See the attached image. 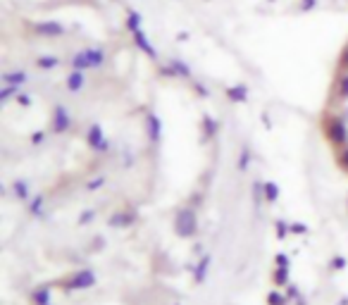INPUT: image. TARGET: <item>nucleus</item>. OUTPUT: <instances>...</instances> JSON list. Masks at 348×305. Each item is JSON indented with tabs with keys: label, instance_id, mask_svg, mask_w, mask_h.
I'll use <instances>...</instances> for the list:
<instances>
[{
	"label": "nucleus",
	"instance_id": "f257e3e1",
	"mask_svg": "<svg viewBox=\"0 0 348 305\" xmlns=\"http://www.w3.org/2000/svg\"><path fill=\"white\" fill-rule=\"evenodd\" d=\"M322 132H324L327 141L336 150L348 146V122L341 115H327V117H322Z\"/></svg>",
	"mask_w": 348,
	"mask_h": 305
},
{
	"label": "nucleus",
	"instance_id": "f03ea898",
	"mask_svg": "<svg viewBox=\"0 0 348 305\" xmlns=\"http://www.w3.org/2000/svg\"><path fill=\"white\" fill-rule=\"evenodd\" d=\"M172 227H174V234L179 238H193L198 234V215H195V208L191 205H184L174 212V220H172Z\"/></svg>",
	"mask_w": 348,
	"mask_h": 305
},
{
	"label": "nucleus",
	"instance_id": "7ed1b4c3",
	"mask_svg": "<svg viewBox=\"0 0 348 305\" xmlns=\"http://www.w3.org/2000/svg\"><path fill=\"white\" fill-rule=\"evenodd\" d=\"M96 281L98 279L93 270H77V272H72L67 279H62L60 286H62L64 291H86V289H93Z\"/></svg>",
	"mask_w": 348,
	"mask_h": 305
},
{
	"label": "nucleus",
	"instance_id": "20e7f679",
	"mask_svg": "<svg viewBox=\"0 0 348 305\" xmlns=\"http://www.w3.org/2000/svg\"><path fill=\"white\" fill-rule=\"evenodd\" d=\"M72 124H74L72 112L67 110L62 103L53 105V110H50V134H55V136H64V134L72 129Z\"/></svg>",
	"mask_w": 348,
	"mask_h": 305
},
{
	"label": "nucleus",
	"instance_id": "39448f33",
	"mask_svg": "<svg viewBox=\"0 0 348 305\" xmlns=\"http://www.w3.org/2000/svg\"><path fill=\"white\" fill-rule=\"evenodd\" d=\"M86 146H89L93 152H107L110 150V139L105 136L103 124L93 122V124L86 129Z\"/></svg>",
	"mask_w": 348,
	"mask_h": 305
},
{
	"label": "nucleus",
	"instance_id": "423d86ee",
	"mask_svg": "<svg viewBox=\"0 0 348 305\" xmlns=\"http://www.w3.org/2000/svg\"><path fill=\"white\" fill-rule=\"evenodd\" d=\"M34 34L43 36V38H57V36L64 34V24L57 19H48V21H36L34 24Z\"/></svg>",
	"mask_w": 348,
	"mask_h": 305
},
{
	"label": "nucleus",
	"instance_id": "0eeeda50",
	"mask_svg": "<svg viewBox=\"0 0 348 305\" xmlns=\"http://www.w3.org/2000/svg\"><path fill=\"white\" fill-rule=\"evenodd\" d=\"M132 36H134V46H136L141 53H146V55L155 62V60H158V50H155L153 43L148 41V36H146V31H143V27H141V29H134Z\"/></svg>",
	"mask_w": 348,
	"mask_h": 305
},
{
	"label": "nucleus",
	"instance_id": "6e6552de",
	"mask_svg": "<svg viewBox=\"0 0 348 305\" xmlns=\"http://www.w3.org/2000/svg\"><path fill=\"white\" fill-rule=\"evenodd\" d=\"M146 139L150 143H160L162 141V119L155 112H148L146 115Z\"/></svg>",
	"mask_w": 348,
	"mask_h": 305
},
{
	"label": "nucleus",
	"instance_id": "1a4fd4ad",
	"mask_svg": "<svg viewBox=\"0 0 348 305\" xmlns=\"http://www.w3.org/2000/svg\"><path fill=\"white\" fill-rule=\"evenodd\" d=\"M162 74L167 76H179V79H188V81H193V74H191V67H188L184 60H179V57H172L167 62V67L162 70Z\"/></svg>",
	"mask_w": 348,
	"mask_h": 305
},
{
	"label": "nucleus",
	"instance_id": "9d476101",
	"mask_svg": "<svg viewBox=\"0 0 348 305\" xmlns=\"http://www.w3.org/2000/svg\"><path fill=\"white\" fill-rule=\"evenodd\" d=\"M210 265H212V255H210V253H203V255L198 257V263L191 267L195 284H205V279H208V274H210Z\"/></svg>",
	"mask_w": 348,
	"mask_h": 305
},
{
	"label": "nucleus",
	"instance_id": "9b49d317",
	"mask_svg": "<svg viewBox=\"0 0 348 305\" xmlns=\"http://www.w3.org/2000/svg\"><path fill=\"white\" fill-rule=\"evenodd\" d=\"M10 193L17 198V201H21V203H29L31 198H34V193H31V186H29V181L27 179H14L12 184H10Z\"/></svg>",
	"mask_w": 348,
	"mask_h": 305
},
{
	"label": "nucleus",
	"instance_id": "f8f14e48",
	"mask_svg": "<svg viewBox=\"0 0 348 305\" xmlns=\"http://www.w3.org/2000/svg\"><path fill=\"white\" fill-rule=\"evenodd\" d=\"M84 55H86V62H89L91 70H100V67L105 64V60H107L103 46H96V48H86Z\"/></svg>",
	"mask_w": 348,
	"mask_h": 305
},
{
	"label": "nucleus",
	"instance_id": "ddd939ff",
	"mask_svg": "<svg viewBox=\"0 0 348 305\" xmlns=\"http://www.w3.org/2000/svg\"><path fill=\"white\" fill-rule=\"evenodd\" d=\"M3 83H7V86H14V89H19L21 86H27L29 83V74L24 70H12V72H3Z\"/></svg>",
	"mask_w": 348,
	"mask_h": 305
},
{
	"label": "nucleus",
	"instance_id": "4468645a",
	"mask_svg": "<svg viewBox=\"0 0 348 305\" xmlns=\"http://www.w3.org/2000/svg\"><path fill=\"white\" fill-rule=\"evenodd\" d=\"M136 222V212H132V210H122V212H115V215L107 220V224L115 229H126L132 227V224Z\"/></svg>",
	"mask_w": 348,
	"mask_h": 305
},
{
	"label": "nucleus",
	"instance_id": "2eb2a0df",
	"mask_svg": "<svg viewBox=\"0 0 348 305\" xmlns=\"http://www.w3.org/2000/svg\"><path fill=\"white\" fill-rule=\"evenodd\" d=\"M27 212L34 217V220H43V217H46V195L36 193L34 198L27 203Z\"/></svg>",
	"mask_w": 348,
	"mask_h": 305
},
{
	"label": "nucleus",
	"instance_id": "dca6fc26",
	"mask_svg": "<svg viewBox=\"0 0 348 305\" xmlns=\"http://www.w3.org/2000/svg\"><path fill=\"white\" fill-rule=\"evenodd\" d=\"M84 86H86V72L72 70L70 76H67V91L70 93H79V91H84Z\"/></svg>",
	"mask_w": 348,
	"mask_h": 305
},
{
	"label": "nucleus",
	"instance_id": "f3484780",
	"mask_svg": "<svg viewBox=\"0 0 348 305\" xmlns=\"http://www.w3.org/2000/svg\"><path fill=\"white\" fill-rule=\"evenodd\" d=\"M203 141H212L220 134V122H217L212 115H205L203 117Z\"/></svg>",
	"mask_w": 348,
	"mask_h": 305
},
{
	"label": "nucleus",
	"instance_id": "a211bd4d",
	"mask_svg": "<svg viewBox=\"0 0 348 305\" xmlns=\"http://www.w3.org/2000/svg\"><path fill=\"white\" fill-rule=\"evenodd\" d=\"M224 93H227V98H229L231 103H246L248 100V86L246 83H234Z\"/></svg>",
	"mask_w": 348,
	"mask_h": 305
},
{
	"label": "nucleus",
	"instance_id": "6ab92c4d",
	"mask_svg": "<svg viewBox=\"0 0 348 305\" xmlns=\"http://www.w3.org/2000/svg\"><path fill=\"white\" fill-rule=\"evenodd\" d=\"M334 96L346 103L348 100V72H339L336 74V81H334Z\"/></svg>",
	"mask_w": 348,
	"mask_h": 305
},
{
	"label": "nucleus",
	"instance_id": "aec40b11",
	"mask_svg": "<svg viewBox=\"0 0 348 305\" xmlns=\"http://www.w3.org/2000/svg\"><path fill=\"white\" fill-rule=\"evenodd\" d=\"M31 300H34V305H53L50 286H36L34 291H31Z\"/></svg>",
	"mask_w": 348,
	"mask_h": 305
},
{
	"label": "nucleus",
	"instance_id": "412c9836",
	"mask_svg": "<svg viewBox=\"0 0 348 305\" xmlns=\"http://www.w3.org/2000/svg\"><path fill=\"white\" fill-rule=\"evenodd\" d=\"M60 62H62V60H60L57 55H38L34 64L41 72H50V70H57V67H60Z\"/></svg>",
	"mask_w": 348,
	"mask_h": 305
},
{
	"label": "nucleus",
	"instance_id": "4be33fe9",
	"mask_svg": "<svg viewBox=\"0 0 348 305\" xmlns=\"http://www.w3.org/2000/svg\"><path fill=\"white\" fill-rule=\"evenodd\" d=\"M263 191H265V203H277L279 201V193H281V188H279L277 181H263Z\"/></svg>",
	"mask_w": 348,
	"mask_h": 305
},
{
	"label": "nucleus",
	"instance_id": "5701e85b",
	"mask_svg": "<svg viewBox=\"0 0 348 305\" xmlns=\"http://www.w3.org/2000/svg\"><path fill=\"white\" fill-rule=\"evenodd\" d=\"M289 281H291V274H289V267H277V270L272 272V284L274 286H279V289H281V286H289Z\"/></svg>",
	"mask_w": 348,
	"mask_h": 305
},
{
	"label": "nucleus",
	"instance_id": "b1692460",
	"mask_svg": "<svg viewBox=\"0 0 348 305\" xmlns=\"http://www.w3.org/2000/svg\"><path fill=\"white\" fill-rule=\"evenodd\" d=\"M251 162H253V150L244 143V146H241V150H238V172H248Z\"/></svg>",
	"mask_w": 348,
	"mask_h": 305
},
{
	"label": "nucleus",
	"instance_id": "393cba45",
	"mask_svg": "<svg viewBox=\"0 0 348 305\" xmlns=\"http://www.w3.org/2000/svg\"><path fill=\"white\" fill-rule=\"evenodd\" d=\"M70 64H72V70H79V72H86V70H91V67H89V62H86L84 50H79V53H74V55H72V60H70Z\"/></svg>",
	"mask_w": 348,
	"mask_h": 305
},
{
	"label": "nucleus",
	"instance_id": "a878e982",
	"mask_svg": "<svg viewBox=\"0 0 348 305\" xmlns=\"http://www.w3.org/2000/svg\"><path fill=\"white\" fill-rule=\"evenodd\" d=\"M17 93H19V89H14V86H7V83H3V89H0V105L5 107L12 98H17Z\"/></svg>",
	"mask_w": 348,
	"mask_h": 305
},
{
	"label": "nucleus",
	"instance_id": "bb28decb",
	"mask_svg": "<svg viewBox=\"0 0 348 305\" xmlns=\"http://www.w3.org/2000/svg\"><path fill=\"white\" fill-rule=\"evenodd\" d=\"M265 203V191H263V181H253V205L260 208Z\"/></svg>",
	"mask_w": 348,
	"mask_h": 305
},
{
	"label": "nucleus",
	"instance_id": "cd10ccee",
	"mask_svg": "<svg viewBox=\"0 0 348 305\" xmlns=\"http://www.w3.org/2000/svg\"><path fill=\"white\" fill-rule=\"evenodd\" d=\"M267 305H289V298L281 291H270L267 293Z\"/></svg>",
	"mask_w": 348,
	"mask_h": 305
},
{
	"label": "nucleus",
	"instance_id": "c85d7f7f",
	"mask_svg": "<svg viewBox=\"0 0 348 305\" xmlns=\"http://www.w3.org/2000/svg\"><path fill=\"white\" fill-rule=\"evenodd\" d=\"M141 24H143V19H141V14L139 12H129L126 14V29H129V31H134V29H141Z\"/></svg>",
	"mask_w": 348,
	"mask_h": 305
},
{
	"label": "nucleus",
	"instance_id": "c756f323",
	"mask_svg": "<svg viewBox=\"0 0 348 305\" xmlns=\"http://www.w3.org/2000/svg\"><path fill=\"white\" fill-rule=\"evenodd\" d=\"M336 165L341 167L343 172H348V146L336 150Z\"/></svg>",
	"mask_w": 348,
	"mask_h": 305
},
{
	"label": "nucleus",
	"instance_id": "7c9ffc66",
	"mask_svg": "<svg viewBox=\"0 0 348 305\" xmlns=\"http://www.w3.org/2000/svg\"><path fill=\"white\" fill-rule=\"evenodd\" d=\"M93 220H96V210H84V212H81V217L77 220V224H79V227H86V224H91Z\"/></svg>",
	"mask_w": 348,
	"mask_h": 305
},
{
	"label": "nucleus",
	"instance_id": "2f4dec72",
	"mask_svg": "<svg viewBox=\"0 0 348 305\" xmlns=\"http://www.w3.org/2000/svg\"><path fill=\"white\" fill-rule=\"evenodd\" d=\"M14 103L17 105H21V107H31V105H34V100H31V96H29V93H17V98H14Z\"/></svg>",
	"mask_w": 348,
	"mask_h": 305
},
{
	"label": "nucleus",
	"instance_id": "473e14b6",
	"mask_svg": "<svg viewBox=\"0 0 348 305\" xmlns=\"http://www.w3.org/2000/svg\"><path fill=\"white\" fill-rule=\"evenodd\" d=\"M286 298H289V303L291 300H300V289L296 284H289L286 286Z\"/></svg>",
	"mask_w": 348,
	"mask_h": 305
},
{
	"label": "nucleus",
	"instance_id": "72a5a7b5",
	"mask_svg": "<svg viewBox=\"0 0 348 305\" xmlns=\"http://www.w3.org/2000/svg\"><path fill=\"white\" fill-rule=\"evenodd\" d=\"M329 267H332V272H341L343 267H346V257H343V255H334V257H332V265H329Z\"/></svg>",
	"mask_w": 348,
	"mask_h": 305
},
{
	"label": "nucleus",
	"instance_id": "f704fd0d",
	"mask_svg": "<svg viewBox=\"0 0 348 305\" xmlns=\"http://www.w3.org/2000/svg\"><path fill=\"white\" fill-rule=\"evenodd\" d=\"M105 181H107V179H105L103 174H100V177H96V179H91L89 184H86V188H89V191H98V188L105 186Z\"/></svg>",
	"mask_w": 348,
	"mask_h": 305
},
{
	"label": "nucleus",
	"instance_id": "c9c22d12",
	"mask_svg": "<svg viewBox=\"0 0 348 305\" xmlns=\"http://www.w3.org/2000/svg\"><path fill=\"white\" fill-rule=\"evenodd\" d=\"M291 234V224H286L284 220H279L277 222V236L279 238H284V236H289Z\"/></svg>",
	"mask_w": 348,
	"mask_h": 305
},
{
	"label": "nucleus",
	"instance_id": "e433bc0d",
	"mask_svg": "<svg viewBox=\"0 0 348 305\" xmlns=\"http://www.w3.org/2000/svg\"><path fill=\"white\" fill-rule=\"evenodd\" d=\"M339 72H348V46L341 50V55H339Z\"/></svg>",
	"mask_w": 348,
	"mask_h": 305
},
{
	"label": "nucleus",
	"instance_id": "4c0bfd02",
	"mask_svg": "<svg viewBox=\"0 0 348 305\" xmlns=\"http://www.w3.org/2000/svg\"><path fill=\"white\" fill-rule=\"evenodd\" d=\"M31 143H34V146H43V143H46V132H34L31 134Z\"/></svg>",
	"mask_w": 348,
	"mask_h": 305
},
{
	"label": "nucleus",
	"instance_id": "58836bf2",
	"mask_svg": "<svg viewBox=\"0 0 348 305\" xmlns=\"http://www.w3.org/2000/svg\"><path fill=\"white\" fill-rule=\"evenodd\" d=\"M274 263H277V267H289V265H291V260H289V255H284V253H277Z\"/></svg>",
	"mask_w": 348,
	"mask_h": 305
},
{
	"label": "nucleus",
	"instance_id": "ea45409f",
	"mask_svg": "<svg viewBox=\"0 0 348 305\" xmlns=\"http://www.w3.org/2000/svg\"><path fill=\"white\" fill-rule=\"evenodd\" d=\"M291 234H308V227H306V224H300V222H293L291 224Z\"/></svg>",
	"mask_w": 348,
	"mask_h": 305
},
{
	"label": "nucleus",
	"instance_id": "a19ab883",
	"mask_svg": "<svg viewBox=\"0 0 348 305\" xmlns=\"http://www.w3.org/2000/svg\"><path fill=\"white\" fill-rule=\"evenodd\" d=\"M191 86L195 89V93H198V96H203V98L208 96V89H205V86H203L201 81H191Z\"/></svg>",
	"mask_w": 348,
	"mask_h": 305
},
{
	"label": "nucleus",
	"instance_id": "79ce46f5",
	"mask_svg": "<svg viewBox=\"0 0 348 305\" xmlns=\"http://www.w3.org/2000/svg\"><path fill=\"white\" fill-rule=\"evenodd\" d=\"M315 5H317V0H300V7H303V10H313Z\"/></svg>",
	"mask_w": 348,
	"mask_h": 305
},
{
	"label": "nucleus",
	"instance_id": "37998d69",
	"mask_svg": "<svg viewBox=\"0 0 348 305\" xmlns=\"http://www.w3.org/2000/svg\"><path fill=\"white\" fill-rule=\"evenodd\" d=\"M346 208H348V195H346Z\"/></svg>",
	"mask_w": 348,
	"mask_h": 305
},
{
	"label": "nucleus",
	"instance_id": "c03bdc74",
	"mask_svg": "<svg viewBox=\"0 0 348 305\" xmlns=\"http://www.w3.org/2000/svg\"><path fill=\"white\" fill-rule=\"evenodd\" d=\"M172 305H179V303H172Z\"/></svg>",
	"mask_w": 348,
	"mask_h": 305
}]
</instances>
